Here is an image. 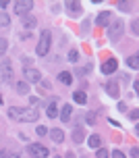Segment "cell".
<instances>
[{"label":"cell","instance_id":"cell-12","mask_svg":"<svg viewBox=\"0 0 139 158\" xmlns=\"http://www.w3.org/2000/svg\"><path fill=\"white\" fill-rule=\"evenodd\" d=\"M50 139L56 143H62L64 142V133H62V129H50Z\"/></svg>","mask_w":139,"mask_h":158},{"label":"cell","instance_id":"cell-28","mask_svg":"<svg viewBox=\"0 0 139 158\" xmlns=\"http://www.w3.org/2000/svg\"><path fill=\"white\" fill-rule=\"evenodd\" d=\"M137 25H139V21H137V19H135V21H133V23H131V29H133V33H135V35H137V33H139V27H137Z\"/></svg>","mask_w":139,"mask_h":158},{"label":"cell","instance_id":"cell-34","mask_svg":"<svg viewBox=\"0 0 139 158\" xmlns=\"http://www.w3.org/2000/svg\"><path fill=\"white\" fill-rule=\"evenodd\" d=\"M64 158H75V154H73V152H67V156Z\"/></svg>","mask_w":139,"mask_h":158},{"label":"cell","instance_id":"cell-5","mask_svg":"<svg viewBox=\"0 0 139 158\" xmlns=\"http://www.w3.org/2000/svg\"><path fill=\"white\" fill-rule=\"evenodd\" d=\"M31 8H33V2H31V0H17V2H15V13H17V15H21V17L29 15Z\"/></svg>","mask_w":139,"mask_h":158},{"label":"cell","instance_id":"cell-4","mask_svg":"<svg viewBox=\"0 0 139 158\" xmlns=\"http://www.w3.org/2000/svg\"><path fill=\"white\" fill-rule=\"evenodd\" d=\"M31 158H48V148L46 146H42V143H31L29 148H27Z\"/></svg>","mask_w":139,"mask_h":158},{"label":"cell","instance_id":"cell-22","mask_svg":"<svg viewBox=\"0 0 139 158\" xmlns=\"http://www.w3.org/2000/svg\"><path fill=\"white\" fill-rule=\"evenodd\" d=\"M10 25V17L6 13H0V27H8Z\"/></svg>","mask_w":139,"mask_h":158},{"label":"cell","instance_id":"cell-7","mask_svg":"<svg viewBox=\"0 0 139 158\" xmlns=\"http://www.w3.org/2000/svg\"><path fill=\"white\" fill-rule=\"evenodd\" d=\"M0 71H2V81H10V75H13V69H10V60L8 58H2L0 63Z\"/></svg>","mask_w":139,"mask_h":158},{"label":"cell","instance_id":"cell-31","mask_svg":"<svg viewBox=\"0 0 139 158\" xmlns=\"http://www.w3.org/2000/svg\"><path fill=\"white\" fill-rule=\"evenodd\" d=\"M118 110L125 112V110H127V104H125V102H118Z\"/></svg>","mask_w":139,"mask_h":158},{"label":"cell","instance_id":"cell-18","mask_svg":"<svg viewBox=\"0 0 139 158\" xmlns=\"http://www.w3.org/2000/svg\"><path fill=\"white\" fill-rule=\"evenodd\" d=\"M73 100H75L77 104H85V102H87V94L79 89V92H75V94H73Z\"/></svg>","mask_w":139,"mask_h":158},{"label":"cell","instance_id":"cell-10","mask_svg":"<svg viewBox=\"0 0 139 158\" xmlns=\"http://www.w3.org/2000/svg\"><path fill=\"white\" fill-rule=\"evenodd\" d=\"M116 67H118V63H116V58H108L106 63L102 64V73H106V75H110V73L116 71Z\"/></svg>","mask_w":139,"mask_h":158},{"label":"cell","instance_id":"cell-33","mask_svg":"<svg viewBox=\"0 0 139 158\" xmlns=\"http://www.w3.org/2000/svg\"><path fill=\"white\" fill-rule=\"evenodd\" d=\"M0 158H10V156H8L6 152H2V150H0Z\"/></svg>","mask_w":139,"mask_h":158},{"label":"cell","instance_id":"cell-1","mask_svg":"<svg viewBox=\"0 0 139 158\" xmlns=\"http://www.w3.org/2000/svg\"><path fill=\"white\" fill-rule=\"evenodd\" d=\"M8 117L19 118L21 123H33V121H38L39 112L35 108H10L8 110Z\"/></svg>","mask_w":139,"mask_h":158},{"label":"cell","instance_id":"cell-8","mask_svg":"<svg viewBox=\"0 0 139 158\" xmlns=\"http://www.w3.org/2000/svg\"><path fill=\"white\" fill-rule=\"evenodd\" d=\"M64 8H67V10H69V15H73V17H79L81 13H83V8H81V2H73V0L64 2Z\"/></svg>","mask_w":139,"mask_h":158},{"label":"cell","instance_id":"cell-24","mask_svg":"<svg viewBox=\"0 0 139 158\" xmlns=\"http://www.w3.org/2000/svg\"><path fill=\"white\" fill-rule=\"evenodd\" d=\"M85 121H87V125H93L96 123V112H87L85 114Z\"/></svg>","mask_w":139,"mask_h":158},{"label":"cell","instance_id":"cell-3","mask_svg":"<svg viewBox=\"0 0 139 158\" xmlns=\"http://www.w3.org/2000/svg\"><path fill=\"white\" fill-rule=\"evenodd\" d=\"M123 29H125V23L121 21V19H114V23L108 25V38L112 40V42L121 40V35H123Z\"/></svg>","mask_w":139,"mask_h":158},{"label":"cell","instance_id":"cell-26","mask_svg":"<svg viewBox=\"0 0 139 158\" xmlns=\"http://www.w3.org/2000/svg\"><path fill=\"white\" fill-rule=\"evenodd\" d=\"M118 8L121 10H131V2H118Z\"/></svg>","mask_w":139,"mask_h":158},{"label":"cell","instance_id":"cell-27","mask_svg":"<svg viewBox=\"0 0 139 158\" xmlns=\"http://www.w3.org/2000/svg\"><path fill=\"white\" fill-rule=\"evenodd\" d=\"M98 158H110L108 150H104V148H100V150H98Z\"/></svg>","mask_w":139,"mask_h":158},{"label":"cell","instance_id":"cell-15","mask_svg":"<svg viewBox=\"0 0 139 158\" xmlns=\"http://www.w3.org/2000/svg\"><path fill=\"white\" fill-rule=\"evenodd\" d=\"M35 23H38V21H35V17H33V15H25L23 17V27H25V29H33Z\"/></svg>","mask_w":139,"mask_h":158},{"label":"cell","instance_id":"cell-29","mask_svg":"<svg viewBox=\"0 0 139 158\" xmlns=\"http://www.w3.org/2000/svg\"><path fill=\"white\" fill-rule=\"evenodd\" d=\"M35 131H38V135H46V133H48V129H46V127H42V125H39Z\"/></svg>","mask_w":139,"mask_h":158},{"label":"cell","instance_id":"cell-2","mask_svg":"<svg viewBox=\"0 0 139 158\" xmlns=\"http://www.w3.org/2000/svg\"><path fill=\"white\" fill-rule=\"evenodd\" d=\"M50 42H52V33H50V29H44L42 31V35H39V44H38V52L39 56H46L48 50H50Z\"/></svg>","mask_w":139,"mask_h":158},{"label":"cell","instance_id":"cell-14","mask_svg":"<svg viewBox=\"0 0 139 158\" xmlns=\"http://www.w3.org/2000/svg\"><path fill=\"white\" fill-rule=\"evenodd\" d=\"M71 112H73V106H71V104H64V106H62V110H60V114H58V117H60L62 121H64V123H67V121H69V118H71Z\"/></svg>","mask_w":139,"mask_h":158},{"label":"cell","instance_id":"cell-13","mask_svg":"<svg viewBox=\"0 0 139 158\" xmlns=\"http://www.w3.org/2000/svg\"><path fill=\"white\" fill-rule=\"evenodd\" d=\"M106 89H108V94L112 96V98H118V96H121V89H118V83H116V81H108Z\"/></svg>","mask_w":139,"mask_h":158},{"label":"cell","instance_id":"cell-20","mask_svg":"<svg viewBox=\"0 0 139 158\" xmlns=\"http://www.w3.org/2000/svg\"><path fill=\"white\" fill-rule=\"evenodd\" d=\"M15 87H17V92H19V94H23V96L29 92V87H27V83H25V81H19Z\"/></svg>","mask_w":139,"mask_h":158},{"label":"cell","instance_id":"cell-17","mask_svg":"<svg viewBox=\"0 0 139 158\" xmlns=\"http://www.w3.org/2000/svg\"><path fill=\"white\" fill-rule=\"evenodd\" d=\"M83 139H85V133H83V129H81V127H77V129L73 131V142H75V143H81Z\"/></svg>","mask_w":139,"mask_h":158},{"label":"cell","instance_id":"cell-9","mask_svg":"<svg viewBox=\"0 0 139 158\" xmlns=\"http://www.w3.org/2000/svg\"><path fill=\"white\" fill-rule=\"evenodd\" d=\"M25 79L27 81H31V83H39L42 81V73L38 71V69H25Z\"/></svg>","mask_w":139,"mask_h":158},{"label":"cell","instance_id":"cell-23","mask_svg":"<svg viewBox=\"0 0 139 158\" xmlns=\"http://www.w3.org/2000/svg\"><path fill=\"white\" fill-rule=\"evenodd\" d=\"M6 48H8V42L4 38H0V56H4V52H6Z\"/></svg>","mask_w":139,"mask_h":158},{"label":"cell","instance_id":"cell-32","mask_svg":"<svg viewBox=\"0 0 139 158\" xmlns=\"http://www.w3.org/2000/svg\"><path fill=\"white\" fill-rule=\"evenodd\" d=\"M137 154H139V150H137V148H133V150H131V156H133V158H137Z\"/></svg>","mask_w":139,"mask_h":158},{"label":"cell","instance_id":"cell-25","mask_svg":"<svg viewBox=\"0 0 139 158\" xmlns=\"http://www.w3.org/2000/svg\"><path fill=\"white\" fill-rule=\"evenodd\" d=\"M69 60H71V63H77V60H79V52H77V50H71V52H69Z\"/></svg>","mask_w":139,"mask_h":158},{"label":"cell","instance_id":"cell-30","mask_svg":"<svg viewBox=\"0 0 139 158\" xmlns=\"http://www.w3.org/2000/svg\"><path fill=\"white\" fill-rule=\"evenodd\" d=\"M112 158H125V154L121 150H114V154H112Z\"/></svg>","mask_w":139,"mask_h":158},{"label":"cell","instance_id":"cell-36","mask_svg":"<svg viewBox=\"0 0 139 158\" xmlns=\"http://www.w3.org/2000/svg\"><path fill=\"white\" fill-rule=\"evenodd\" d=\"M56 158H62V156H56Z\"/></svg>","mask_w":139,"mask_h":158},{"label":"cell","instance_id":"cell-11","mask_svg":"<svg viewBox=\"0 0 139 158\" xmlns=\"http://www.w3.org/2000/svg\"><path fill=\"white\" fill-rule=\"evenodd\" d=\"M110 19H112V13L110 10H104V13H100V15L96 17V23L106 27V25H110Z\"/></svg>","mask_w":139,"mask_h":158},{"label":"cell","instance_id":"cell-19","mask_svg":"<svg viewBox=\"0 0 139 158\" xmlns=\"http://www.w3.org/2000/svg\"><path fill=\"white\" fill-rule=\"evenodd\" d=\"M137 58H139L137 54L129 56V58H127V64H129V67H131V69H137V67H139V60H137Z\"/></svg>","mask_w":139,"mask_h":158},{"label":"cell","instance_id":"cell-21","mask_svg":"<svg viewBox=\"0 0 139 158\" xmlns=\"http://www.w3.org/2000/svg\"><path fill=\"white\" fill-rule=\"evenodd\" d=\"M89 146H92V148H100V143H102V139H100V135H92V137H89Z\"/></svg>","mask_w":139,"mask_h":158},{"label":"cell","instance_id":"cell-35","mask_svg":"<svg viewBox=\"0 0 139 158\" xmlns=\"http://www.w3.org/2000/svg\"><path fill=\"white\" fill-rule=\"evenodd\" d=\"M0 104H2V96H0Z\"/></svg>","mask_w":139,"mask_h":158},{"label":"cell","instance_id":"cell-16","mask_svg":"<svg viewBox=\"0 0 139 158\" xmlns=\"http://www.w3.org/2000/svg\"><path fill=\"white\" fill-rule=\"evenodd\" d=\"M58 81H60V83H64V85H71L73 75H71L69 71H60V73H58Z\"/></svg>","mask_w":139,"mask_h":158},{"label":"cell","instance_id":"cell-6","mask_svg":"<svg viewBox=\"0 0 139 158\" xmlns=\"http://www.w3.org/2000/svg\"><path fill=\"white\" fill-rule=\"evenodd\" d=\"M46 114H48V118H56L58 117V98H50V100H48Z\"/></svg>","mask_w":139,"mask_h":158}]
</instances>
